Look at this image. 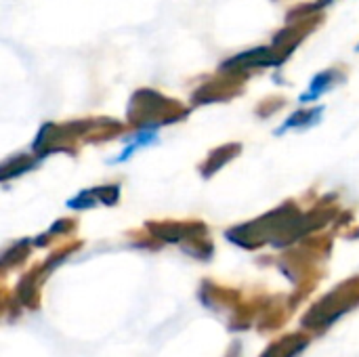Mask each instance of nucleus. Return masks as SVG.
<instances>
[{"label": "nucleus", "instance_id": "obj_1", "mask_svg": "<svg viewBox=\"0 0 359 357\" xmlns=\"http://www.w3.org/2000/svg\"><path fill=\"white\" fill-rule=\"evenodd\" d=\"M343 80V74L339 72V69H334V67H330V69H324V72H320L313 80H311V84H309V90L301 97V103H307V101H316L320 95H324L326 90H330L337 82H341Z\"/></svg>", "mask_w": 359, "mask_h": 357}, {"label": "nucleus", "instance_id": "obj_2", "mask_svg": "<svg viewBox=\"0 0 359 357\" xmlns=\"http://www.w3.org/2000/svg\"><path fill=\"white\" fill-rule=\"evenodd\" d=\"M240 145L238 143H231V145H223V147H219L217 151H212L210 154V158L206 160V166L202 168V173H204V177H210V175H215L217 170H221L229 160H233L238 154H240Z\"/></svg>", "mask_w": 359, "mask_h": 357}, {"label": "nucleus", "instance_id": "obj_3", "mask_svg": "<svg viewBox=\"0 0 359 357\" xmlns=\"http://www.w3.org/2000/svg\"><path fill=\"white\" fill-rule=\"evenodd\" d=\"M322 112H324V107H316V109H299V112H294V114L288 118V122L282 126V130H288V128L305 130V128H309V126H313V124H318V122H320Z\"/></svg>", "mask_w": 359, "mask_h": 357}, {"label": "nucleus", "instance_id": "obj_4", "mask_svg": "<svg viewBox=\"0 0 359 357\" xmlns=\"http://www.w3.org/2000/svg\"><path fill=\"white\" fill-rule=\"evenodd\" d=\"M328 2H332V0H320V4H328Z\"/></svg>", "mask_w": 359, "mask_h": 357}]
</instances>
